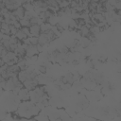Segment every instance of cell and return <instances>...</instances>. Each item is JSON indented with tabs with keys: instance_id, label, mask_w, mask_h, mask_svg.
<instances>
[{
	"instance_id": "obj_3",
	"label": "cell",
	"mask_w": 121,
	"mask_h": 121,
	"mask_svg": "<svg viewBox=\"0 0 121 121\" xmlns=\"http://www.w3.org/2000/svg\"><path fill=\"white\" fill-rule=\"evenodd\" d=\"M18 96L19 98L22 100V101H26V100H30V93H29V90L26 89V88H21L20 91L18 92Z\"/></svg>"
},
{
	"instance_id": "obj_4",
	"label": "cell",
	"mask_w": 121,
	"mask_h": 121,
	"mask_svg": "<svg viewBox=\"0 0 121 121\" xmlns=\"http://www.w3.org/2000/svg\"><path fill=\"white\" fill-rule=\"evenodd\" d=\"M29 28H30L31 36L39 37L40 32H41V26H40V25H32V26H30Z\"/></svg>"
},
{
	"instance_id": "obj_1",
	"label": "cell",
	"mask_w": 121,
	"mask_h": 121,
	"mask_svg": "<svg viewBox=\"0 0 121 121\" xmlns=\"http://www.w3.org/2000/svg\"><path fill=\"white\" fill-rule=\"evenodd\" d=\"M41 112V109L31 100L23 101L19 104L17 109V114L23 118H32L34 115H38Z\"/></svg>"
},
{
	"instance_id": "obj_6",
	"label": "cell",
	"mask_w": 121,
	"mask_h": 121,
	"mask_svg": "<svg viewBox=\"0 0 121 121\" xmlns=\"http://www.w3.org/2000/svg\"><path fill=\"white\" fill-rule=\"evenodd\" d=\"M16 37H17L19 40H25V39H26V38H27V36L24 33V31L22 30V28L18 30V32L16 33Z\"/></svg>"
},
{
	"instance_id": "obj_5",
	"label": "cell",
	"mask_w": 121,
	"mask_h": 121,
	"mask_svg": "<svg viewBox=\"0 0 121 121\" xmlns=\"http://www.w3.org/2000/svg\"><path fill=\"white\" fill-rule=\"evenodd\" d=\"M52 29V26H51V24H47V23H43L41 25V31L43 33H48L50 32Z\"/></svg>"
},
{
	"instance_id": "obj_2",
	"label": "cell",
	"mask_w": 121,
	"mask_h": 121,
	"mask_svg": "<svg viewBox=\"0 0 121 121\" xmlns=\"http://www.w3.org/2000/svg\"><path fill=\"white\" fill-rule=\"evenodd\" d=\"M39 84V81H38V78H34V79H26V81L23 82V85L25 88L28 89L29 91L31 90H34Z\"/></svg>"
},
{
	"instance_id": "obj_7",
	"label": "cell",
	"mask_w": 121,
	"mask_h": 121,
	"mask_svg": "<svg viewBox=\"0 0 121 121\" xmlns=\"http://www.w3.org/2000/svg\"><path fill=\"white\" fill-rule=\"evenodd\" d=\"M80 33L82 34L83 37H86V36L90 33V28H88L86 26H84L81 27V29H80Z\"/></svg>"
}]
</instances>
